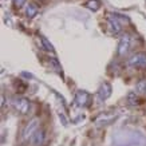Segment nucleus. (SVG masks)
Wrapping results in <instances>:
<instances>
[{"label": "nucleus", "mask_w": 146, "mask_h": 146, "mask_svg": "<svg viewBox=\"0 0 146 146\" xmlns=\"http://www.w3.org/2000/svg\"><path fill=\"white\" fill-rule=\"evenodd\" d=\"M44 141V131L43 130H38L36 134L32 137V142H34V145L35 146H40Z\"/></svg>", "instance_id": "9d476101"}, {"label": "nucleus", "mask_w": 146, "mask_h": 146, "mask_svg": "<svg viewBox=\"0 0 146 146\" xmlns=\"http://www.w3.org/2000/svg\"><path fill=\"white\" fill-rule=\"evenodd\" d=\"M111 91H113V87L109 82H103V83L99 86V89L97 91V95L101 101H106L107 98H110Z\"/></svg>", "instance_id": "39448f33"}, {"label": "nucleus", "mask_w": 146, "mask_h": 146, "mask_svg": "<svg viewBox=\"0 0 146 146\" xmlns=\"http://www.w3.org/2000/svg\"><path fill=\"white\" fill-rule=\"evenodd\" d=\"M129 48H130V36H129V35H123L119 39L117 52H118V55H125V54L129 51Z\"/></svg>", "instance_id": "0eeeda50"}, {"label": "nucleus", "mask_w": 146, "mask_h": 146, "mask_svg": "<svg viewBox=\"0 0 146 146\" xmlns=\"http://www.w3.org/2000/svg\"><path fill=\"white\" fill-rule=\"evenodd\" d=\"M127 102L130 105H137L138 103V95L135 91H130L127 94Z\"/></svg>", "instance_id": "ddd939ff"}, {"label": "nucleus", "mask_w": 146, "mask_h": 146, "mask_svg": "<svg viewBox=\"0 0 146 146\" xmlns=\"http://www.w3.org/2000/svg\"><path fill=\"white\" fill-rule=\"evenodd\" d=\"M135 93L145 94L146 93V79H139L135 84Z\"/></svg>", "instance_id": "9b49d317"}, {"label": "nucleus", "mask_w": 146, "mask_h": 146, "mask_svg": "<svg viewBox=\"0 0 146 146\" xmlns=\"http://www.w3.org/2000/svg\"><path fill=\"white\" fill-rule=\"evenodd\" d=\"M113 118H114L113 115H101L97 119V125H109Z\"/></svg>", "instance_id": "f8f14e48"}, {"label": "nucleus", "mask_w": 146, "mask_h": 146, "mask_svg": "<svg viewBox=\"0 0 146 146\" xmlns=\"http://www.w3.org/2000/svg\"><path fill=\"white\" fill-rule=\"evenodd\" d=\"M11 103H12L13 109L18 111V113H20V114H27V113L30 111V109H31V103H30V101H28L26 97H22V95L13 97L12 101H11Z\"/></svg>", "instance_id": "f257e3e1"}, {"label": "nucleus", "mask_w": 146, "mask_h": 146, "mask_svg": "<svg viewBox=\"0 0 146 146\" xmlns=\"http://www.w3.org/2000/svg\"><path fill=\"white\" fill-rule=\"evenodd\" d=\"M107 26H109L113 34H121V31H122V23L118 20V18L115 15L107 16Z\"/></svg>", "instance_id": "423d86ee"}, {"label": "nucleus", "mask_w": 146, "mask_h": 146, "mask_svg": "<svg viewBox=\"0 0 146 146\" xmlns=\"http://www.w3.org/2000/svg\"><path fill=\"white\" fill-rule=\"evenodd\" d=\"M26 1H27V0H13V3H15V5H16V7H22Z\"/></svg>", "instance_id": "2eb2a0df"}, {"label": "nucleus", "mask_w": 146, "mask_h": 146, "mask_svg": "<svg viewBox=\"0 0 146 146\" xmlns=\"http://www.w3.org/2000/svg\"><path fill=\"white\" fill-rule=\"evenodd\" d=\"M84 7L90 11H93V12H97L98 9L101 8V1L99 0H87L84 3Z\"/></svg>", "instance_id": "1a4fd4ad"}, {"label": "nucleus", "mask_w": 146, "mask_h": 146, "mask_svg": "<svg viewBox=\"0 0 146 146\" xmlns=\"http://www.w3.org/2000/svg\"><path fill=\"white\" fill-rule=\"evenodd\" d=\"M40 40H42V43H43V46L46 47V50H50V51H54V46L48 42V39L47 38H44V36H42L40 38Z\"/></svg>", "instance_id": "4468645a"}, {"label": "nucleus", "mask_w": 146, "mask_h": 146, "mask_svg": "<svg viewBox=\"0 0 146 146\" xmlns=\"http://www.w3.org/2000/svg\"><path fill=\"white\" fill-rule=\"evenodd\" d=\"M39 123L40 122L38 118H34V119L30 121V122L26 125L24 130H23V138H24V139H30V138L34 137L36 134V131L39 130Z\"/></svg>", "instance_id": "7ed1b4c3"}, {"label": "nucleus", "mask_w": 146, "mask_h": 146, "mask_svg": "<svg viewBox=\"0 0 146 146\" xmlns=\"http://www.w3.org/2000/svg\"><path fill=\"white\" fill-rule=\"evenodd\" d=\"M127 64L130 67H134V68H142V70H146V52L133 54L129 58Z\"/></svg>", "instance_id": "f03ea898"}, {"label": "nucleus", "mask_w": 146, "mask_h": 146, "mask_svg": "<svg viewBox=\"0 0 146 146\" xmlns=\"http://www.w3.org/2000/svg\"><path fill=\"white\" fill-rule=\"evenodd\" d=\"M75 103L80 107H87L91 103V95L84 90H79L75 94Z\"/></svg>", "instance_id": "20e7f679"}, {"label": "nucleus", "mask_w": 146, "mask_h": 146, "mask_svg": "<svg viewBox=\"0 0 146 146\" xmlns=\"http://www.w3.org/2000/svg\"><path fill=\"white\" fill-rule=\"evenodd\" d=\"M39 12V8H38V5L34 4V3H30V4L27 5L26 8V15L27 18H35L36 15Z\"/></svg>", "instance_id": "6e6552de"}]
</instances>
